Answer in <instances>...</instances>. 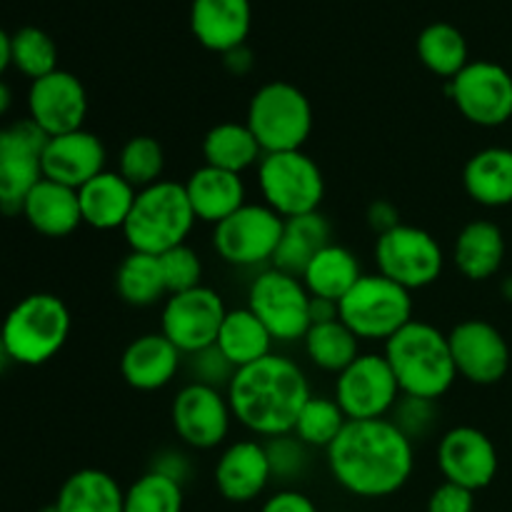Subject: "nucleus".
Returning a JSON list of instances; mask_svg holds the SVG:
<instances>
[{
    "label": "nucleus",
    "instance_id": "1",
    "mask_svg": "<svg viewBox=\"0 0 512 512\" xmlns=\"http://www.w3.org/2000/svg\"><path fill=\"white\" fill-rule=\"evenodd\" d=\"M325 463L345 493L380 500L400 493L413 478L415 445L390 418L348 420L325 450Z\"/></svg>",
    "mask_w": 512,
    "mask_h": 512
},
{
    "label": "nucleus",
    "instance_id": "2",
    "mask_svg": "<svg viewBox=\"0 0 512 512\" xmlns=\"http://www.w3.org/2000/svg\"><path fill=\"white\" fill-rule=\"evenodd\" d=\"M233 418L258 438L293 433L300 410L313 395L305 370L293 358L270 353L258 363L240 368L228 385Z\"/></svg>",
    "mask_w": 512,
    "mask_h": 512
},
{
    "label": "nucleus",
    "instance_id": "3",
    "mask_svg": "<svg viewBox=\"0 0 512 512\" xmlns=\"http://www.w3.org/2000/svg\"><path fill=\"white\" fill-rule=\"evenodd\" d=\"M403 395L440 400L458 380L448 333L433 323L413 318L383 348Z\"/></svg>",
    "mask_w": 512,
    "mask_h": 512
},
{
    "label": "nucleus",
    "instance_id": "4",
    "mask_svg": "<svg viewBox=\"0 0 512 512\" xmlns=\"http://www.w3.org/2000/svg\"><path fill=\"white\" fill-rule=\"evenodd\" d=\"M195 223L198 218L185 193V185L163 178L138 190L133 210L120 233L135 253L163 255L170 248L188 243Z\"/></svg>",
    "mask_w": 512,
    "mask_h": 512
},
{
    "label": "nucleus",
    "instance_id": "5",
    "mask_svg": "<svg viewBox=\"0 0 512 512\" xmlns=\"http://www.w3.org/2000/svg\"><path fill=\"white\" fill-rule=\"evenodd\" d=\"M70 310L58 295L33 293L13 305L3 320V343L18 365H43L65 348L70 335Z\"/></svg>",
    "mask_w": 512,
    "mask_h": 512
},
{
    "label": "nucleus",
    "instance_id": "6",
    "mask_svg": "<svg viewBox=\"0 0 512 512\" xmlns=\"http://www.w3.org/2000/svg\"><path fill=\"white\" fill-rule=\"evenodd\" d=\"M313 123V105L308 95L285 80L260 85L245 113V125L255 135L263 153L303 150L313 133Z\"/></svg>",
    "mask_w": 512,
    "mask_h": 512
},
{
    "label": "nucleus",
    "instance_id": "7",
    "mask_svg": "<svg viewBox=\"0 0 512 512\" xmlns=\"http://www.w3.org/2000/svg\"><path fill=\"white\" fill-rule=\"evenodd\" d=\"M413 293L380 273H363L338 303V318L360 343H388L413 320Z\"/></svg>",
    "mask_w": 512,
    "mask_h": 512
},
{
    "label": "nucleus",
    "instance_id": "8",
    "mask_svg": "<svg viewBox=\"0 0 512 512\" xmlns=\"http://www.w3.org/2000/svg\"><path fill=\"white\" fill-rule=\"evenodd\" d=\"M255 175L263 203L283 220L318 213L325 200V175L305 150L263 153Z\"/></svg>",
    "mask_w": 512,
    "mask_h": 512
},
{
    "label": "nucleus",
    "instance_id": "9",
    "mask_svg": "<svg viewBox=\"0 0 512 512\" xmlns=\"http://www.w3.org/2000/svg\"><path fill=\"white\" fill-rule=\"evenodd\" d=\"M375 268L405 290L430 288L445 270V250L433 233L418 225L400 223L398 228L375 238Z\"/></svg>",
    "mask_w": 512,
    "mask_h": 512
},
{
    "label": "nucleus",
    "instance_id": "10",
    "mask_svg": "<svg viewBox=\"0 0 512 512\" xmlns=\"http://www.w3.org/2000/svg\"><path fill=\"white\" fill-rule=\"evenodd\" d=\"M283 225L285 220L263 200L245 203L223 223L213 225V248L218 258L233 268H270L283 238Z\"/></svg>",
    "mask_w": 512,
    "mask_h": 512
},
{
    "label": "nucleus",
    "instance_id": "11",
    "mask_svg": "<svg viewBox=\"0 0 512 512\" xmlns=\"http://www.w3.org/2000/svg\"><path fill=\"white\" fill-rule=\"evenodd\" d=\"M310 300L303 280L298 275L283 273L278 268H263L248 285V308L263 320L275 343H303L310 330Z\"/></svg>",
    "mask_w": 512,
    "mask_h": 512
},
{
    "label": "nucleus",
    "instance_id": "12",
    "mask_svg": "<svg viewBox=\"0 0 512 512\" xmlns=\"http://www.w3.org/2000/svg\"><path fill=\"white\" fill-rule=\"evenodd\" d=\"M398 380L383 353H360L335 375L333 398L348 420L390 418L400 400Z\"/></svg>",
    "mask_w": 512,
    "mask_h": 512
},
{
    "label": "nucleus",
    "instance_id": "13",
    "mask_svg": "<svg viewBox=\"0 0 512 512\" xmlns=\"http://www.w3.org/2000/svg\"><path fill=\"white\" fill-rule=\"evenodd\" d=\"M448 95L458 113L478 128H500L512 118V75L493 60H470L448 80Z\"/></svg>",
    "mask_w": 512,
    "mask_h": 512
},
{
    "label": "nucleus",
    "instance_id": "14",
    "mask_svg": "<svg viewBox=\"0 0 512 512\" xmlns=\"http://www.w3.org/2000/svg\"><path fill=\"white\" fill-rule=\"evenodd\" d=\"M228 315V305L220 298L218 290L208 285H198L185 293L168 295L160 310V333L175 345L183 355H193L198 350L215 345Z\"/></svg>",
    "mask_w": 512,
    "mask_h": 512
},
{
    "label": "nucleus",
    "instance_id": "15",
    "mask_svg": "<svg viewBox=\"0 0 512 512\" xmlns=\"http://www.w3.org/2000/svg\"><path fill=\"white\" fill-rule=\"evenodd\" d=\"M233 420L228 393L210 385H183L170 405L175 435L180 445L190 450H215L225 445Z\"/></svg>",
    "mask_w": 512,
    "mask_h": 512
},
{
    "label": "nucleus",
    "instance_id": "16",
    "mask_svg": "<svg viewBox=\"0 0 512 512\" xmlns=\"http://www.w3.org/2000/svg\"><path fill=\"white\" fill-rule=\"evenodd\" d=\"M48 135L30 118L0 128V210L20 213L30 190L43 180V148Z\"/></svg>",
    "mask_w": 512,
    "mask_h": 512
},
{
    "label": "nucleus",
    "instance_id": "17",
    "mask_svg": "<svg viewBox=\"0 0 512 512\" xmlns=\"http://www.w3.org/2000/svg\"><path fill=\"white\" fill-rule=\"evenodd\" d=\"M458 378L473 385H495L510 370V345L493 323L468 318L448 333Z\"/></svg>",
    "mask_w": 512,
    "mask_h": 512
},
{
    "label": "nucleus",
    "instance_id": "18",
    "mask_svg": "<svg viewBox=\"0 0 512 512\" xmlns=\"http://www.w3.org/2000/svg\"><path fill=\"white\" fill-rule=\"evenodd\" d=\"M435 458L445 483L460 485L473 493L488 488L498 475L495 443L473 425H455L445 430L438 440Z\"/></svg>",
    "mask_w": 512,
    "mask_h": 512
},
{
    "label": "nucleus",
    "instance_id": "19",
    "mask_svg": "<svg viewBox=\"0 0 512 512\" xmlns=\"http://www.w3.org/2000/svg\"><path fill=\"white\" fill-rule=\"evenodd\" d=\"M28 118L48 138L83 128L88 118V93L78 75L58 68L33 80L28 90Z\"/></svg>",
    "mask_w": 512,
    "mask_h": 512
},
{
    "label": "nucleus",
    "instance_id": "20",
    "mask_svg": "<svg viewBox=\"0 0 512 512\" xmlns=\"http://www.w3.org/2000/svg\"><path fill=\"white\" fill-rule=\"evenodd\" d=\"M213 483L220 498L245 505L258 500L273 483L263 440H235L220 453L213 470Z\"/></svg>",
    "mask_w": 512,
    "mask_h": 512
},
{
    "label": "nucleus",
    "instance_id": "21",
    "mask_svg": "<svg viewBox=\"0 0 512 512\" xmlns=\"http://www.w3.org/2000/svg\"><path fill=\"white\" fill-rule=\"evenodd\" d=\"M40 165H43V178L78 190L88 180H93L95 175L108 170L105 168L108 165V150H105L103 140L98 135L80 128L73 130V133L48 138Z\"/></svg>",
    "mask_w": 512,
    "mask_h": 512
},
{
    "label": "nucleus",
    "instance_id": "22",
    "mask_svg": "<svg viewBox=\"0 0 512 512\" xmlns=\"http://www.w3.org/2000/svg\"><path fill=\"white\" fill-rule=\"evenodd\" d=\"M185 355L163 333L138 335L120 355V375L140 393L163 390L178 378Z\"/></svg>",
    "mask_w": 512,
    "mask_h": 512
},
{
    "label": "nucleus",
    "instance_id": "23",
    "mask_svg": "<svg viewBox=\"0 0 512 512\" xmlns=\"http://www.w3.org/2000/svg\"><path fill=\"white\" fill-rule=\"evenodd\" d=\"M253 25L250 0H193L190 30L210 53H230L245 45Z\"/></svg>",
    "mask_w": 512,
    "mask_h": 512
},
{
    "label": "nucleus",
    "instance_id": "24",
    "mask_svg": "<svg viewBox=\"0 0 512 512\" xmlns=\"http://www.w3.org/2000/svg\"><path fill=\"white\" fill-rule=\"evenodd\" d=\"M183 185L200 223H223L228 215L248 203V188H245L243 175L228 173V170L213 168V165L203 163L200 168H195Z\"/></svg>",
    "mask_w": 512,
    "mask_h": 512
},
{
    "label": "nucleus",
    "instance_id": "25",
    "mask_svg": "<svg viewBox=\"0 0 512 512\" xmlns=\"http://www.w3.org/2000/svg\"><path fill=\"white\" fill-rule=\"evenodd\" d=\"M505 253H508V245H505L503 228L493 220L478 218L460 228L453 243V265L463 278L485 283L500 273Z\"/></svg>",
    "mask_w": 512,
    "mask_h": 512
},
{
    "label": "nucleus",
    "instance_id": "26",
    "mask_svg": "<svg viewBox=\"0 0 512 512\" xmlns=\"http://www.w3.org/2000/svg\"><path fill=\"white\" fill-rule=\"evenodd\" d=\"M138 190L118 173V170H103L93 180L78 188L80 215L83 225L110 233V230H123L130 210H133Z\"/></svg>",
    "mask_w": 512,
    "mask_h": 512
},
{
    "label": "nucleus",
    "instance_id": "27",
    "mask_svg": "<svg viewBox=\"0 0 512 512\" xmlns=\"http://www.w3.org/2000/svg\"><path fill=\"white\" fill-rule=\"evenodd\" d=\"M20 213L30 228L45 238H68L83 225L78 190L43 178L25 198Z\"/></svg>",
    "mask_w": 512,
    "mask_h": 512
},
{
    "label": "nucleus",
    "instance_id": "28",
    "mask_svg": "<svg viewBox=\"0 0 512 512\" xmlns=\"http://www.w3.org/2000/svg\"><path fill=\"white\" fill-rule=\"evenodd\" d=\"M463 188L483 208L512 205V150L490 145L470 155L463 168Z\"/></svg>",
    "mask_w": 512,
    "mask_h": 512
},
{
    "label": "nucleus",
    "instance_id": "29",
    "mask_svg": "<svg viewBox=\"0 0 512 512\" xmlns=\"http://www.w3.org/2000/svg\"><path fill=\"white\" fill-rule=\"evenodd\" d=\"M360 278H363V265L358 255L340 243H330L315 253L300 275L313 298L335 300V303H340Z\"/></svg>",
    "mask_w": 512,
    "mask_h": 512
},
{
    "label": "nucleus",
    "instance_id": "30",
    "mask_svg": "<svg viewBox=\"0 0 512 512\" xmlns=\"http://www.w3.org/2000/svg\"><path fill=\"white\" fill-rule=\"evenodd\" d=\"M330 243H333V225L320 210L288 218L283 225V238L275 250L273 268L300 278L310 260L315 258V253H320Z\"/></svg>",
    "mask_w": 512,
    "mask_h": 512
},
{
    "label": "nucleus",
    "instance_id": "31",
    "mask_svg": "<svg viewBox=\"0 0 512 512\" xmlns=\"http://www.w3.org/2000/svg\"><path fill=\"white\" fill-rule=\"evenodd\" d=\"M215 345L240 370L268 358L273 353L275 340L263 320L245 305V308H228Z\"/></svg>",
    "mask_w": 512,
    "mask_h": 512
},
{
    "label": "nucleus",
    "instance_id": "32",
    "mask_svg": "<svg viewBox=\"0 0 512 512\" xmlns=\"http://www.w3.org/2000/svg\"><path fill=\"white\" fill-rule=\"evenodd\" d=\"M125 488L110 473L83 468L70 475L58 490V512H123Z\"/></svg>",
    "mask_w": 512,
    "mask_h": 512
},
{
    "label": "nucleus",
    "instance_id": "33",
    "mask_svg": "<svg viewBox=\"0 0 512 512\" xmlns=\"http://www.w3.org/2000/svg\"><path fill=\"white\" fill-rule=\"evenodd\" d=\"M263 148L258 145L250 128L238 120H225L213 125L203 138L205 165L243 175L245 170L258 168Z\"/></svg>",
    "mask_w": 512,
    "mask_h": 512
},
{
    "label": "nucleus",
    "instance_id": "34",
    "mask_svg": "<svg viewBox=\"0 0 512 512\" xmlns=\"http://www.w3.org/2000/svg\"><path fill=\"white\" fill-rule=\"evenodd\" d=\"M115 290H118V298L133 308H153L160 300L168 298L158 255L130 250L115 270Z\"/></svg>",
    "mask_w": 512,
    "mask_h": 512
},
{
    "label": "nucleus",
    "instance_id": "35",
    "mask_svg": "<svg viewBox=\"0 0 512 512\" xmlns=\"http://www.w3.org/2000/svg\"><path fill=\"white\" fill-rule=\"evenodd\" d=\"M305 358L323 373H343L360 355V340L343 320L315 323L303 338Z\"/></svg>",
    "mask_w": 512,
    "mask_h": 512
},
{
    "label": "nucleus",
    "instance_id": "36",
    "mask_svg": "<svg viewBox=\"0 0 512 512\" xmlns=\"http://www.w3.org/2000/svg\"><path fill=\"white\" fill-rule=\"evenodd\" d=\"M415 50H418L420 63L445 80H453L470 63L465 35L453 23H443V20L425 25L423 33L418 35Z\"/></svg>",
    "mask_w": 512,
    "mask_h": 512
},
{
    "label": "nucleus",
    "instance_id": "37",
    "mask_svg": "<svg viewBox=\"0 0 512 512\" xmlns=\"http://www.w3.org/2000/svg\"><path fill=\"white\" fill-rule=\"evenodd\" d=\"M345 425H348V418L335 403L333 395L313 393L295 420L293 435L310 450H328L335 443V438L343 433Z\"/></svg>",
    "mask_w": 512,
    "mask_h": 512
},
{
    "label": "nucleus",
    "instance_id": "38",
    "mask_svg": "<svg viewBox=\"0 0 512 512\" xmlns=\"http://www.w3.org/2000/svg\"><path fill=\"white\" fill-rule=\"evenodd\" d=\"M183 508V485L155 470H148L125 488L123 512H183Z\"/></svg>",
    "mask_w": 512,
    "mask_h": 512
},
{
    "label": "nucleus",
    "instance_id": "39",
    "mask_svg": "<svg viewBox=\"0 0 512 512\" xmlns=\"http://www.w3.org/2000/svg\"><path fill=\"white\" fill-rule=\"evenodd\" d=\"M118 173L135 190H143L163 180L165 150L158 143V138H153V135H133L118 153Z\"/></svg>",
    "mask_w": 512,
    "mask_h": 512
},
{
    "label": "nucleus",
    "instance_id": "40",
    "mask_svg": "<svg viewBox=\"0 0 512 512\" xmlns=\"http://www.w3.org/2000/svg\"><path fill=\"white\" fill-rule=\"evenodd\" d=\"M10 45H13V65L25 78H30V83L58 70V45L45 30L25 25L10 35Z\"/></svg>",
    "mask_w": 512,
    "mask_h": 512
},
{
    "label": "nucleus",
    "instance_id": "41",
    "mask_svg": "<svg viewBox=\"0 0 512 512\" xmlns=\"http://www.w3.org/2000/svg\"><path fill=\"white\" fill-rule=\"evenodd\" d=\"M265 453H268L270 473L275 483L290 488L293 483L305 478L310 468V448L300 443L293 433L275 435V438L263 440Z\"/></svg>",
    "mask_w": 512,
    "mask_h": 512
},
{
    "label": "nucleus",
    "instance_id": "42",
    "mask_svg": "<svg viewBox=\"0 0 512 512\" xmlns=\"http://www.w3.org/2000/svg\"><path fill=\"white\" fill-rule=\"evenodd\" d=\"M395 428L410 440V443H423L435 433L440 423V408L438 400L415 398V395H400L395 403L393 413H390Z\"/></svg>",
    "mask_w": 512,
    "mask_h": 512
},
{
    "label": "nucleus",
    "instance_id": "43",
    "mask_svg": "<svg viewBox=\"0 0 512 512\" xmlns=\"http://www.w3.org/2000/svg\"><path fill=\"white\" fill-rule=\"evenodd\" d=\"M158 258L160 268H163L168 295L185 293V290H193L198 285H203V260H200L198 250L190 248L188 243L178 245V248H170L168 253L158 255Z\"/></svg>",
    "mask_w": 512,
    "mask_h": 512
},
{
    "label": "nucleus",
    "instance_id": "44",
    "mask_svg": "<svg viewBox=\"0 0 512 512\" xmlns=\"http://www.w3.org/2000/svg\"><path fill=\"white\" fill-rule=\"evenodd\" d=\"M183 365L188 368L190 383L210 385V388L218 390H228L230 380L238 373V368L225 358L218 345H210V348L198 350V353L185 355Z\"/></svg>",
    "mask_w": 512,
    "mask_h": 512
},
{
    "label": "nucleus",
    "instance_id": "45",
    "mask_svg": "<svg viewBox=\"0 0 512 512\" xmlns=\"http://www.w3.org/2000/svg\"><path fill=\"white\" fill-rule=\"evenodd\" d=\"M185 448V445H183ZM183 448H163L155 453L153 463H150V470H155V473L165 475V478L175 480V483H180L185 488V483H188L190 478H193L195 473V465H193V458H190L188 450Z\"/></svg>",
    "mask_w": 512,
    "mask_h": 512
},
{
    "label": "nucleus",
    "instance_id": "46",
    "mask_svg": "<svg viewBox=\"0 0 512 512\" xmlns=\"http://www.w3.org/2000/svg\"><path fill=\"white\" fill-rule=\"evenodd\" d=\"M428 512H475V493L453 483L438 485L428 498Z\"/></svg>",
    "mask_w": 512,
    "mask_h": 512
},
{
    "label": "nucleus",
    "instance_id": "47",
    "mask_svg": "<svg viewBox=\"0 0 512 512\" xmlns=\"http://www.w3.org/2000/svg\"><path fill=\"white\" fill-rule=\"evenodd\" d=\"M260 512H320V510L318 505H315L308 495L300 493V490L283 488L265 500Z\"/></svg>",
    "mask_w": 512,
    "mask_h": 512
},
{
    "label": "nucleus",
    "instance_id": "48",
    "mask_svg": "<svg viewBox=\"0 0 512 512\" xmlns=\"http://www.w3.org/2000/svg\"><path fill=\"white\" fill-rule=\"evenodd\" d=\"M365 220H368V228L373 230L375 235H383L388 230L398 228L403 220H400V210L395 208V203L390 200L378 198L368 205V213H365Z\"/></svg>",
    "mask_w": 512,
    "mask_h": 512
},
{
    "label": "nucleus",
    "instance_id": "49",
    "mask_svg": "<svg viewBox=\"0 0 512 512\" xmlns=\"http://www.w3.org/2000/svg\"><path fill=\"white\" fill-rule=\"evenodd\" d=\"M223 65L228 68V73L233 75H248L253 70V53L248 50V45H240V48L230 50L223 55Z\"/></svg>",
    "mask_w": 512,
    "mask_h": 512
},
{
    "label": "nucleus",
    "instance_id": "50",
    "mask_svg": "<svg viewBox=\"0 0 512 512\" xmlns=\"http://www.w3.org/2000/svg\"><path fill=\"white\" fill-rule=\"evenodd\" d=\"M328 320H338V303L325 298L310 300V323H328Z\"/></svg>",
    "mask_w": 512,
    "mask_h": 512
},
{
    "label": "nucleus",
    "instance_id": "51",
    "mask_svg": "<svg viewBox=\"0 0 512 512\" xmlns=\"http://www.w3.org/2000/svg\"><path fill=\"white\" fill-rule=\"evenodd\" d=\"M10 65H13V45H10V35L0 28V78Z\"/></svg>",
    "mask_w": 512,
    "mask_h": 512
},
{
    "label": "nucleus",
    "instance_id": "52",
    "mask_svg": "<svg viewBox=\"0 0 512 512\" xmlns=\"http://www.w3.org/2000/svg\"><path fill=\"white\" fill-rule=\"evenodd\" d=\"M10 105H13V93H10L8 83H3V78H0V118L8 113Z\"/></svg>",
    "mask_w": 512,
    "mask_h": 512
},
{
    "label": "nucleus",
    "instance_id": "53",
    "mask_svg": "<svg viewBox=\"0 0 512 512\" xmlns=\"http://www.w3.org/2000/svg\"><path fill=\"white\" fill-rule=\"evenodd\" d=\"M8 363H13V360H10L8 348H5V343H3V335H0V373L8 368Z\"/></svg>",
    "mask_w": 512,
    "mask_h": 512
},
{
    "label": "nucleus",
    "instance_id": "54",
    "mask_svg": "<svg viewBox=\"0 0 512 512\" xmlns=\"http://www.w3.org/2000/svg\"><path fill=\"white\" fill-rule=\"evenodd\" d=\"M500 293H503L505 300H510V303H512V275H510V278L503 280V285H500Z\"/></svg>",
    "mask_w": 512,
    "mask_h": 512
}]
</instances>
